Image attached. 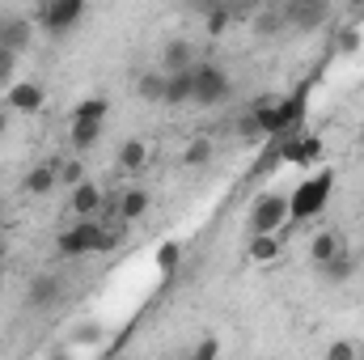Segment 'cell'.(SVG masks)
Wrapping results in <instances>:
<instances>
[{"label":"cell","instance_id":"cell-31","mask_svg":"<svg viewBox=\"0 0 364 360\" xmlns=\"http://www.w3.org/2000/svg\"><path fill=\"white\" fill-rule=\"evenodd\" d=\"M343 47H348V51H356V47H360V38H356V30H348V34H343Z\"/></svg>","mask_w":364,"mask_h":360},{"label":"cell","instance_id":"cell-24","mask_svg":"<svg viewBox=\"0 0 364 360\" xmlns=\"http://www.w3.org/2000/svg\"><path fill=\"white\" fill-rule=\"evenodd\" d=\"M284 26H288V13H263V17L255 21V34H263V38H267V34H279Z\"/></svg>","mask_w":364,"mask_h":360},{"label":"cell","instance_id":"cell-5","mask_svg":"<svg viewBox=\"0 0 364 360\" xmlns=\"http://www.w3.org/2000/svg\"><path fill=\"white\" fill-rule=\"evenodd\" d=\"M90 0H43V26L47 34H68L81 17H85Z\"/></svg>","mask_w":364,"mask_h":360},{"label":"cell","instance_id":"cell-12","mask_svg":"<svg viewBox=\"0 0 364 360\" xmlns=\"http://www.w3.org/2000/svg\"><path fill=\"white\" fill-rule=\"evenodd\" d=\"M97 208H102V191H97L93 182L81 179L73 186V212H77V216H97Z\"/></svg>","mask_w":364,"mask_h":360},{"label":"cell","instance_id":"cell-3","mask_svg":"<svg viewBox=\"0 0 364 360\" xmlns=\"http://www.w3.org/2000/svg\"><path fill=\"white\" fill-rule=\"evenodd\" d=\"M229 93H233V85H229V73H225V68H216V64H195V93H191V102L216 106V102H225Z\"/></svg>","mask_w":364,"mask_h":360},{"label":"cell","instance_id":"cell-8","mask_svg":"<svg viewBox=\"0 0 364 360\" xmlns=\"http://www.w3.org/2000/svg\"><path fill=\"white\" fill-rule=\"evenodd\" d=\"M30 38H34V30H30V21L26 17H4V30H0V47H9V51H26L30 47Z\"/></svg>","mask_w":364,"mask_h":360},{"label":"cell","instance_id":"cell-26","mask_svg":"<svg viewBox=\"0 0 364 360\" xmlns=\"http://www.w3.org/2000/svg\"><path fill=\"white\" fill-rule=\"evenodd\" d=\"M81 179H85V166H81L77 157H68V162H60V182H68V186H77Z\"/></svg>","mask_w":364,"mask_h":360},{"label":"cell","instance_id":"cell-7","mask_svg":"<svg viewBox=\"0 0 364 360\" xmlns=\"http://www.w3.org/2000/svg\"><path fill=\"white\" fill-rule=\"evenodd\" d=\"M284 13H288V26H296V30H314V26L326 17V0H292Z\"/></svg>","mask_w":364,"mask_h":360},{"label":"cell","instance_id":"cell-9","mask_svg":"<svg viewBox=\"0 0 364 360\" xmlns=\"http://www.w3.org/2000/svg\"><path fill=\"white\" fill-rule=\"evenodd\" d=\"M149 212V191L144 186H127V191H119V221H140Z\"/></svg>","mask_w":364,"mask_h":360},{"label":"cell","instance_id":"cell-2","mask_svg":"<svg viewBox=\"0 0 364 360\" xmlns=\"http://www.w3.org/2000/svg\"><path fill=\"white\" fill-rule=\"evenodd\" d=\"M102 233H106V225L97 221V216H81L73 229H64L60 238H55V250L64 255V259H81V255H97L102 250Z\"/></svg>","mask_w":364,"mask_h":360},{"label":"cell","instance_id":"cell-34","mask_svg":"<svg viewBox=\"0 0 364 360\" xmlns=\"http://www.w3.org/2000/svg\"><path fill=\"white\" fill-rule=\"evenodd\" d=\"M348 4H364V0H348Z\"/></svg>","mask_w":364,"mask_h":360},{"label":"cell","instance_id":"cell-18","mask_svg":"<svg viewBox=\"0 0 364 360\" xmlns=\"http://www.w3.org/2000/svg\"><path fill=\"white\" fill-rule=\"evenodd\" d=\"M161 60H166V68H170V73H178V68H191V60H195V47H191L186 38H174V43L166 47V55H161Z\"/></svg>","mask_w":364,"mask_h":360},{"label":"cell","instance_id":"cell-36","mask_svg":"<svg viewBox=\"0 0 364 360\" xmlns=\"http://www.w3.org/2000/svg\"><path fill=\"white\" fill-rule=\"evenodd\" d=\"M255 4H263V0H255Z\"/></svg>","mask_w":364,"mask_h":360},{"label":"cell","instance_id":"cell-22","mask_svg":"<svg viewBox=\"0 0 364 360\" xmlns=\"http://www.w3.org/2000/svg\"><path fill=\"white\" fill-rule=\"evenodd\" d=\"M97 136H102V123H73V149H93L97 144Z\"/></svg>","mask_w":364,"mask_h":360},{"label":"cell","instance_id":"cell-20","mask_svg":"<svg viewBox=\"0 0 364 360\" xmlns=\"http://www.w3.org/2000/svg\"><path fill=\"white\" fill-rule=\"evenodd\" d=\"M136 93H140L144 102H166V77H157V73L140 77V81H136Z\"/></svg>","mask_w":364,"mask_h":360},{"label":"cell","instance_id":"cell-29","mask_svg":"<svg viewBox=\"0 0 364 360\" xmlns=\"http://www.w3.org/2000/svg\"><path fill=\"white\" fill-rule=\"evenodd\" d=\"M212 356H220V339H203L195 348V360H212Z\"/></svg>","mask_w":364,"mask_h":360},{"label":"cell","instance_id":"cell-14","mask_svg":"<svg viewBox=\"0 0 364 360\" xmlns=\"http://www.w3.org/2000/svg\"><path fill=\"white\" fill-rule=\"evenodd\" d=\"M106 115H110L106 97H81L77 110H73V123H106Z\"/></svg>","mask_w":364,"mask_h":360},{"label":"cell","instance_id":"cell-19","mask_svg":"<svg viewBox=\"0 0 364 360\" xmlns=\"http://www.w3.org/2000/svg\"><path fill=\"white\" fill-rule=\"evenodd\" d=\"M208 157H212V140H191V144L182 149V166H191V170L208 166Z\"/></svg>","mask_w":364,"mask_h":360},{"label":"cell","instance_id":"cell-11","mask_svg":"<svg viewBox=\"0 0 364 360\" xmlns=\"http://www.w3.org/2000/svg\"><path fill=\"white\" fill-rule=\"evenodd\" d=\"M191 93H195V64L191 68H178V73H170L166 77V102H191Z\"/></svg>","mask_w":364,"mask_h":360},{"label":"cell","instance_id":"cell-16","mask_svg":"<svg viewBox=\"0 0 364 360\" xmlns=\"http://www.w3.org/2000/svg\"><path fill=\"white\" fill-rule=\"evenodd\" d=\"M60 301V280L55 275H38L30 284V305H55Z\"/></svg>","mask_w":364,"mask_h":360},{"label":"cell","instance_id":"cell-32","mask_svg":"<svg viewBox=\"0 0 364 360\" xmlns=\"http://www.w3.org/2000/svg\"><path fill=\"white\" fill-rule=\"evenodd\" d=\"M4 123H9V115H4V110H0V132H4Z\"/></svg>","mask_w":364,"mask_h":360},{"label":"cell","instance_id":"cell-27","mask_svg":"<svg viewBox=\"0 0 364 360\" xmlns=\"http://www.w3.org/2000/svg\"><path fill=\"white\" fill-rule=\"evenodd\" d=\"M208 30H212V34H225V30H229V9H212V13H208Z\"/></svg>","mask_w":364,"mask_h":360},{"label":"cell","instance_id":"cell-28","mask_svg":"<svg viewBox=\"0 0 364 360\" xmlns=\"http://www.w3.org/2000/svg\"><path fill=\"white\" fill-rule=\"evenodd\" d=\"M352 356H356V348H352L348 339H339V344L326 348V360H352Z\"/></svg>","mask_w":364,"mask_h":360},{"label":"cell","instance_id":"cell-25","mask_svg":"<svg viewBox=\"0 0 364 360\" xmlns=\"http://www.w3.org/2000/svg\"><path fill=\"white\" fill-rule=\"evenodd\" d=\"M178 259H182L178 242H166V246L157 250V268H161V271H174V268H178Z\"/></svg>","mask_w":364,"mask_h":360},{"label":"cell","instance_id":"cell-10","mask_svg":"<svg viewBox=\"0 0 364 360\" xmlns=\"http://www.w3.org/2000/svg\"><path fill=\"white\" fill-rule=\"evenodd\" d=\"M60 182V162H47V166H34L26 174V195H51Z\"/></svg>","mask_w":364,"mask_h":360},{"label":"cell","instance_id":"cell-23","mask_svg":"<svg viewBox=\"0 0 364 360\" xmlns=\"http://www.w3.org/2000/svg\"><path fill=\"white\" fill-rule=\"evenodd\" d=\"M237 136H242V140H250V144H255V140H263V136H267V132H263V119H259L255 110H246V115H242V123H237Z\"/></svg>","mask_w":364,"mask_h":360},{"label":"cell","instance_id":"cell-15","mask_svg":"<svg viewBox=\"0 0 364 360\" xmlns=\"http://www.w3.org/2000/svg\"><path fill=\"white\" fill-rule=\"evenodd\" d=\"M255 263H272L279 255V233H250V250H246Z\"/></svg>","mask_w":364,"mask_h":360},{"label":"cell","instance_id":"cell-4","mask_svg":"<svg viewBox=\"0 0 364 360\" xmlns=\"http://www.w3.org/2000/svg\"><path fill=\"white\" fill-rule=\"evenodd\" d=\"M288 225V195H263L250 208V233H279Z\"/></svg>","mask_w":364,"mask_h":360},{"label":"cell","instance_id":"cell-17","mask_svg":"<svg viewBox=\"0 0 364 360\" xmlns=\"http://www.w3.org/2000/svg\"><path fill=\"white\" fill-rule=\"evenodd\" d=\"M119 166H123V170H144V166H149V144H144V140H127V144L119 149Z\"/></svg>","mask_w":364,"mask_h":360},{"label":"cell","instance_id":"cell-1","mask_svg":"<svg viewBox=\"0 0 364 360\" xmlns=\"http://www.w3.org/2000/svg\"><path fill=\"white\" fill-rule=\"evenodd\" d=\"M331 186H335V174H331V170H322L318 179H305L292 195H288V221H314V216L326 208Z\"/></svg>","mask_w":364,"mask_h":360},{"label":"cell","instance_id":"cell-33","mask_svg":"<svg viewBox=\"0 0 364 360\" xmlns=\"http://www.w3.org/2000/svg\"><path fill=\"white\" fill-rule=\"evenodd\" d=\"M0 225H4V203H0Z\"/></svg>","mask_w":364,"mask_h":360},{"label":"cell","instance_id":"cell-6","mask_svg":"<svg viewBox=\"0 0 364 360\" xmlns=\"http://www.w3.org/2000/svg\"><path fill=\"white\" fill-rule=\"evenodd\" d=\"M43 102H47V90H43L38 81H17V85H9V106L21 110V115L43 110Z\"/></svg>","mask_w":364,"mask_h":360},{"label":"cell","instance_id":"cell-21","mask_svg":"<svg viewBox=\"0 0 364 360\" xmlns=\"http://www.w3.org/2000/svg\"><path fill=\"white\" fill-rule=\"evenodd\" d=\"M335 250H339V238H335V233H318V238L309 242V259H314V263H326Z\"/></svg>","mask_w":364,"mask_h":360},{"label":"cell","instance_id":"cell-35","mask_svg":"<svg viewBox=\"0 0 364 360\" xmlns=\"http://www.w3.org/2000/svg\"><path fill=\"white\" fill-rule=\"evenodd\" d=\"M0 280H4V268H0Z\"/></svg>","mask_w":364,"mask_h":360},{"label":"cell","instance_id":"cell-30","mask_svg":"<svg viewBox=\"0 0 364 360\" xmlns=\"http://www.w3.org/2000/svg\"><path fill=\"white\" fill-rule=\"evenodd\" d=\"M13 60H17V51L0 47V85H4V81H9V73H13Z\"/></svg>","mask_w":364,"mask_h":360},{"label":"cell","instance_id":"cell-13","mask_svg":"<svg viewBox=\"0 0 364 360\" xmlns=\"http://www.w3.org/2000/svg\"><path fill=\"white\" fill-rule=\"evenodd\" d=\"M318 271H322V275H326L331 284H343V280H352V271H356V259H352V255H348V250L339 246V250H335V255H331L326 263H318Z\"/></svg>","mask_w":364,"mask_h":360}]
</instances>
